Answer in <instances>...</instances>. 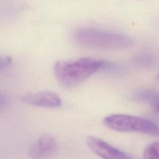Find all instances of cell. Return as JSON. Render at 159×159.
Returning <instances> with one entry per match:
<instances>
[{"mask_svg": "<svg viewBox=\"0 0 159 159\" xmlns=\"http://www.w3.org/2000/svg\"><path fill=\"white\" fill-rule=\"evenodd\" d=\"M110 64L103 60L89 57L63 60L55 63L53 72L60 85L66 88H73L99 70L109 69Z\"/></svg>", "mask_w": 159, "mask_h": 159, "instance_id": "cell-1", "label": "cell"}, {"mask_svg": "<svg viewBox=\"0 0 159 159\" xmlns=\"http://www.w3.org/2000/svg\"><path fill=\"white\" fill-rule=\"evenodd\" d=\"M74 39L83 47L100 50L126 49L134 43L127 35L91 27L78 29L74 34Z\"/></svg>", "mask_w": 159, "mask_h": 159, "instance_id": "cell-2", "label": "cell"}, {"mask_svg": "<svg viewBox=\"0 0 159 159\" xmlns=\"http://www.w3.org/2000/svg\"><path fill=\"white\" fill-rule=\"evenodd\" d=\"M103 124L107 127L118 132H134L159 137V125L140 117L114 114L104 117Z\"/></svg>", "mask_w": 159, "mask_h": 159, "instance_id": "cell-3", "label": "cell"}, {"mask_svg": "<svg viewBox=\"0 0 159 159\" xmlns=\"http://www.w3.org/2000/svg\"><path fill=\"white\" fill-rule=\"evenodd\" d=\"M87 145L95 154L104 158L111 159H128L132 156L113 147L102 139L89 136L86 139Z\"/></svg>", "mask_w": 159, "mask_h": 159, "instance_id": "cell-4", "label": "cell"}, {"mask_svg": "<svg viewBox=\"0 0 159 159\" xmlns=\"http://www.w3.org/2000/svg\"><path fill=\"white\" fill-rule=\"evenodd\" d=\"M20 100L29 105L43 107H58L61 104L60 97L56 93L48 91H41L24 94Z\"/></svg>", "mask_w": 159, "mask_h": 159, "instance_id": "cell-5", "label": "cell"}, {"mask_svg": "<svg viewBox=\"0 0 159 159\" xmlns=\"http://www.w3.org/2000/svg\"><path fill=\"white\" fill-rule=\"evenodd\" d=\"M57 143L53 136L49 134L42 135L29 149V155L32 158H40L55 152Z\"/></svg>", "mask_w": 159, "mask_h": 159, "instance_id": "cell-6", "label": "cell"}, {"mask_svg": "<svg viewBox=\"0 0 159 159\" xmlns=\"http://www.w3.org/2000/svg\"><path fill=\"white\" fill-rule=\"evenodd\" d=\"M133 98L148 104L156 113L159 114V90L153 89L138 90L133 94Z\"/></svg>", "mask_w": 159, "mask_h": 159, "instance_id": "cell-7", "label": "cell"}, {"mask_svg": "<svg viewBox=\"0 0 159 159\" xmlns=\"http://www.w3.org/2000/svg\"><path fill=\"white\" fill-rule=\"evenodd\" d=\"M143 158L145 159H159V142H153L144 149Z\"/></svg>", "mask_w": 159, "mask_h": 159, "instance_id": "cell-8", "label": "cell"}, {"mask_svg": "<svg viewBox=\"0 0 159 159\" xmlns=\"http://www.w3.org/2000/svg\"><path fill=\"white\" fill-rule=\"evenodd\" d=\"M12 62V58L9 56L0 55V71L7 68Z\"/></svg>", "mask_w": 159, "mask_h": 159, "instance_id": "cell-9", "label": "cell"}, {"mask_svg": "<svg viewBox=\"0 0 159 159\" xmlns=\"http://www.w3.org/2000/svg\"><path fill=\"white\" fill-rule=\"evenodd\" d=\"M137 61H139V62L140 63H142V64H145V65H147V64H150V63H152L153 60L152 59V58L151 57H143L142 58L140 57L137 59Z\"/></svg>", "mask_w": 159, "mask_h": 159, "instance_id": "cell-10", "label": "cell"}, {"mask_svg": "<svg viewBox=\"0 0 159 159\" xmlns=\"http://www.w3.org/2000/svg\"><path fill=\"white\" fill-rule=\"evenodd\" d=\"M7 99L6 97L2 94L0 93V109H2L7 104Z\"/></svg>", "mask_w": 159, "mask_h": 159, "instance_id": "cell-11", "label": "cell"}, {"mask_svg": "<svg viewBox=\"0 0 159 159\" xmlns=\"http://www.w3.org/2000/svg\"><path fill=\"white\" fill-rule=\"evenodd\" d=\"M158 79H159V73H158Z\"/></svg>", "mask_w": 159, "mask_h": 159, "instance_id": "cell-12", "label": "cell"}]
</instances>
